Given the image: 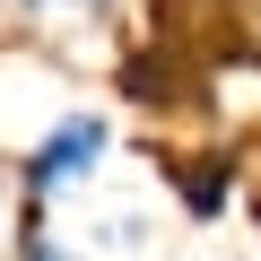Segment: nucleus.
<instances>
[{"instance_id": "1", "label": "nucleus", "mask_w": 261, "mask_h": 261, "mask_svg": "<svg viewBox=\"0 0 261 261\" xmlns=\"http://www.w3.org/2000/svg\"><path fill=\"white\" fill-rule=\"evenodd\" d=\"M105 157H113V122L96 113V105H70V113H53L35 140L18 148V192L27 200H70V192H87L96 174H105Z\"/></svg>"}, {"instance_id": "2", "label": "nucleus", "mask_w": 261, "mask_h": 261, "mask_svg": "<svg viewBox=\"0 0 261 261\" xmlns=\"http://www.w3.org/2000/svg\"><path fill=\"white\" fill-rule=\"evenodd\" d=\"M157 174H166V192H174V209L192 218V226H209V218H226V200L244 192V157L235 148H166L157 157Z\"/></svg>"}, {"instance_id": "3", "label": "nucleus", "mask_w": 261, "mask_h": 261, "mask_svg": "<svg viewBox=\"0 0 261 261\" xmlns=\"http://www.w3.org/2000/svg\"><path fill=\"white\" fill-rule=\"evenodd\" d=\"M9 261H87V244H79V235H61V226H53V209L35 200V209H27V226H18V252H9Z\"/></svg>"}, {"instance_id": "4", "label": "nucleus", "mask_w": 261, "mask_h": 261, "mask_svg": "<svg viewBox=\"0 0 261 261\" xmlns=\"http://www.w3.org/2000/svg\"><path fill=\"white\" fill-rule=\"evenodd\" d=\"M87 244H96V252H113V261H140V252H148V218H140V209H113V218H96V226H87Z\"/></svg>"}, {"instance_id": "5", "label": "nucleus", "mask_w": 261, "mask_h": 261, "mask_svg": "<svg viewBox=\"0 0 261 261\" xmlns=\"http://www.w3.org/2000/svg\"><path fill=\"white\" fill-rule=\"evenodd\" d=\"M18 9H87L96 18V9H113V0H18Z\"/></svg>"}, {"instance_id": "6", "label": "nucleus", "mask_w": 261, "mask_h": 261, "mask_svg": "<svg viewBox=\"0 0 261 261\" xmlns=\"http://www.w3.org/2000/svg\"><path fill=\"white\" fill-rule=\"evenodd\" d=\"M244 209H252V226H261V166L244 174Z\"/></svg>"}]
</instances>
